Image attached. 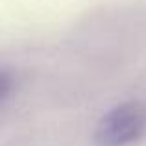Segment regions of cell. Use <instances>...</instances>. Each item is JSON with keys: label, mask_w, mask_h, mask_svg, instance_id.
<instances>
[{"label": "cell", "mask_w": 146, "mask_h": 146, "mask_svg": "<svg viewBox=\"0 0 146 146\" xmlns=\"http://www.w3.org/2000/svg\"><path fill=\"white\" fill-rule=\"evenodd\" d=\"M146 135V106L128 102L113 107L100 118L94 129L98 146H131Z\"/></svg>", "instance_id": "1"}]
</instances>
